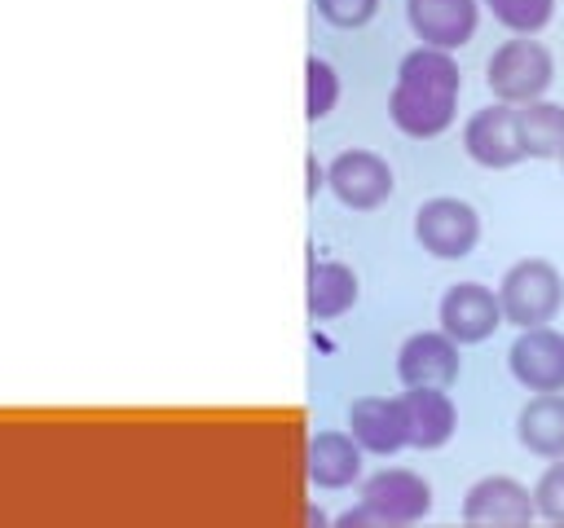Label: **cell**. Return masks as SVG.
Here are the masks:
<instances>
[{
	"label": "cell",
	"instance_id": "cb8c5ba5",
	"mask_svg": "<svg viewBox=\"0 0 564 528\" xmlns=\"http://www.w3.org/2000/svg\"><path fill=\"white\" fill-rule=\"evenodd\" d=\"M304 163H308V167H304V189H308V198H313V194H317V185H322V167H317V158H313V154H308Z\"/></svg>",
	"mask_w": 564,
	"mask_h": 528
},
{
	"label": "cell",
	"instance_id": "ba28073f",
	"mask_svg": "<svg viewBox=\"0 0 564 528\" xmlns=\"http://www.w3.org/2000/svg\"><path fill=\"white\" fill-rule=\"evenodd\" d=\"M463 150L480 167H516L524 158V145H520V110L507 106V101L476 110L467 119V128H463Z\"/></svg>",
	"mask_w": 564,
	"mask_h": 528
},
{
	"label": "cell",
	"instance_id": "8992f818",
	"mask_svg": "<svg viewBox=\"0 0 564 528\" xmlns=\"http://www.w3.org/2000/svg\"><path fill=\"white\" fill-rule=\"evenodd\" d=\"M326 185L348 211H375L392 194V167L375 150H344L330 158Z\"/></svg>",
	"mask_w": 564,
	"mask_h": 528
},
{
	"label": "cell",
	"instance_id": "e0dca14e",
	"mask_svg": "<svg viewBox=\"0 0 564 528\" xmlns=\"http://www.w3.org/2000/svg\"><path fill=\"white\" fill-rule=\"evenodd\" d=\"M352 304H357V273H352L348 264L322 260V264L308 268L304 308H308L313 321H335V317H344Z\"/></svg>",
	"mask_w": 564,
	"mask_h": 528
},
{
	"label": "cell",
	"instance_id": "9c48e42d",
	"mask_svg": "<svg viewBox=\"0 0 564 528\" xmlns=\"http://www.w3.org/2000/svg\"><path fill=\"white\" fill-rule=\"evenodd\" d=\"M511 378L529 392H564V334L551 326H529L507 352Z\"/></svg>",
	"mask_w": 564,
	"mask_h": 528
},
{
	"label": "cell",
	"instance_id": "ac0fdd59",
	"mask_svg": "<svg viewBox=\"0 0 564 528\" xmlns=\"http://www.w3.org/2000/svg\"><path fill=\"white\" fill-rule=\"evenodd\" d=\"M516 110H520V145H524V154L555 158L564 150V106L538 97V101L516 106Z\"/></svg>",
	"mask_w": 564,
	"mask_h": 528
},
{
	"label": "cell",
	"instance_id": "8fae6325",
	"mask_svg": "<svg viewBox=\"0 0 564 528\" xmlns=\"http://www.w3.org/2000/svg\"><path fill=\"white\" fill-rule=\"evenodd\" d=\"M454 110H458V92H445V88H423V84L397 79V88L388 97V119L414 141L441 136L454 123Z\"/></svg>",
	"mask_w": 564,
	"mask_h": 528
},
{
	"label": "cell",
	"instance_id": "6da1fadb",
	"mask_svg": "<svg viewBox=\"0 0 564 528\" xmlns=\"http://www.w3.org/2000/svg\"><path fill=\"white\" fill-rule=\"evenodd\" d=\"M432 510V488L410 466H383L361 480L357 506L339 515V528H405L423 524Z\"/></svg>",
	"mask_w": 564,
	"mask_h": 528
},
{
	"label": "cell",
	"instance_id": "3957f363",
	"mask_svg": "<svg viewBox=\"0 0 564 528\" xmlns=\"http://www.w3.org/2000/svg\"><path fill=\"white\" fill-rule=\"evenodd\" d=\"M498 299H502V317L511 326H520V330L551 326V317L564 304L560 268L546 260H516L498 282Z\"/></svg>",
	"mask_w": 564,
	"mask_h": 528
},
{
	"label": "cell",
	"instance_id": "d6986e66",
	"mask_svg": "<svg viewBox=\"0 0 564 528\" xmlns=\"http://www.w3.org/2000/svg\"><path fill=\"white\" fill-rule=\"evenodd\" d=\"M397 79H401V84H423V88H445V92H458V62L449 57V48L419 44V48H410V53L401 57Z\"/></svg>",
	"mask_w": 564,
	"mask_h": 528
},
{
	"label": "cell",
	"instance_id": "9a60e30c",
	"mask_svg": "<svg viewBox=\"0 0 564 528\" xmlns=\"http://www.w3.org/2000/svg\"><path fill=\"white\" fill-rule=\"evenodd\" d=\"M308 480L322 488H348L361 475V444L352 431H317L304 449Z\"/></svg>",
	"mask_w": 564,
	"mask_h": 528
},
{
	"label": "cell",
	"instance_id": "ffe728a7",
	"mask_svg": "<svg viewBox=\"0 0 564 528\" xmlns=\"http://www.w3.org/2000/svg\"><path fill=\"white\" fill-rule=\"evenodd\" d=\"M339 106V75L326 57H304V119H326Z\"/></svg>",
	"mask_w": 564,
	"mask_h": 528
},
{
	"label": "cell",
	"instance_id": "7c38bea8",
	"mask_svg": "<svg viewBox=\"0 0 564 528\" xmlns=\"http://www.w3.org/2000/svg\"><path fill=\"white\" fill-rule=\"evenodd\" d=\"M405 22L419 35V44L458 48L476 35L480 0H405Z\"/></svg>",
	"mask_w": 564,
	"mask_h": 528
},
{
	"label": "cell",
	"instance_id": "2e32d148",
	"mask_svg": "<svg viewBox=\"0 0 564 528\" xmlns=\"http://www.w3.org/2000/svg\"><path fill=\"white\" fill-rule=\"evenodd\" d=\"M516 436L546 462L564 458V392H533V400L516 418Z\"/></svg>",
	"mask_w": 564,
	"mask_h": 528
},
{
	"label": "cell",
	"instance_id": "52a82bcc",
	"mask_svg": "<svg viewBox=\"0 0 564 528\" xmlns=\"http://www.w3.org/2000/svg\"><path fill=\"white\" fill-rule=\"evenodd\" d=\"M436 317H441V330L449 339H458V343H485L498 330V321H507L498 290H489L480 282L449 286L441 295V304H436Z\"/></svg>",
	"mask_w": 564,
	"mask_h": 528
},
{
	"label": "cell",
	"instance_id": "603a6c76",
	"mask_svg": "<svg viewBox=\"0 0 564 528\" xmlns=\"http://www.w3.org/2000/svg\"><path fill=\"white\" fill-rule=\"evenodd\" d=\"M313 9L322 13V22L352 31V26H366V22L375 18L379 0H313Z\"/></svg>",
	"mask_w": 564,
	"mask_h": 528
},
{
	"label": "cell",
	"instance_id": "d4e9b609",
	"mask_svg": "<svg viewBox=\"0 0 564 528\" xmlns=\"http://www.w3.org/2000/svg\"><path fill=\"white\" fill-rule=\"evenodd\" d=\"M560 167H564V150H560Z\"/></svg>",
	"mask_w": 564,
	"mask_h": 528
},
{
	"label": "cell",
	"instance_id": "5bb4252c",
	"mask_svg": "<svg viewBox=\"0 0 564 528\" xmlns=\"http://www.w3.org/2000/svg\"><path fill=\"white\" fill-rule=\"evenodd\" d=\"M401 405H405L410 449H441L458 427V414H454V400L445 396V387H405Z\"/></svg>",
	"mask_w": 564,
	"mask_h": 528
},
{
	"label": "cell",
	"instance_id": "30bf717a",
	"mask_svg": "<svg viewBox=\"0 0 564 528\" xmlns=\"http://www.w3.org/2000/svg\"><path fill=\"white\" fill-rule=\"evenodd\" d=\"M401 387H454L458 378V339L445 330H419L397 348Z\"/></svg>",
	"mask_w": 564,
	"mask_h": 528
},
{
	"label": "cell",
	"instance_id": "5b68a950",
	"mask_svg": "<svg viewBox=\"0 0 564 528\" xmlns=\"http://www.w3.org/2000/svg\"><path fill=\"white\" fill-rule=\"evenodd\" d=\"M533 519H538V502L511 475H485L463 497L467 528H529Z\"/></svg>",
	"mask_w": 564,
	"mask_h": 528
},
{
	"label": "cell",
	"instance_id": "7a4b0ae2",
	"mask_svg": "<svg viewBox=\"0 0 564 528\" xmlns=\"http://www.w3.org/2000/svg\"><path fill=\"white\" fill-rule=\"evenodd\" d=\"M551 75H555V62L551 53L533 40V35H511L507 44L494 48L489 66H485V84L498 101L507 106H529L538 101L546 88H551Z\"/></svg>",
	"mask_w": 564,
	"mask_h": 528
},
{
	"label": "cell",
	"instance_id": "44dd1931",
	"mask_svg": "<svg viewBox=\"0 0 564 528\" xmlns=\"http://www.w3.org/2000/svg\"><path fill=\"white\" fill-rule=\"evenodd\" d=\"M480 4H489V13L516 35L542 31L551 22V13H555V0H480Z\"/></svg>",
	"mask_w": 564,
	"mask_h": 528
},
{
	"label": "cell",
	"instance_id": "7402d4cb",
	"mask_svg": "<svg viewBox=\"0 0 564 528\" xmlns=\"http://www.w3.org/2000/svg\"><path fill=\"white\" fill-rule=\"evenodd\" d=\"M533 502H538V519H546L551 528H564V458H555V462L538 475Z\"/></svg>",
	"mask_w": 564,
	"mask_h": 528
},
{
	"label": "cell",
	"instance_id": "277c9868",
	"mask_svg": "<svg viewBox=\"0 0 564 528\" xmlns=\"http://www.w3.org/2000/svg\"><path fill=\"white\" fill-rule=\"evenodd\" d=\"M414 238L436 260H463L480 242V216L463 198H427L414 211Z\"/></svg>",
	"mask_w": 564,
	"mask_h": 528
},
{
	"label": "cell",
	"instance_id": "4fadbf2b",
	"mask_svg": "<svg viewBox=\"0 0 564 528\" xmlns=\"http://www.w3.org/2000/svg\"><path fill=\"white\" fill-rule=\"evenodd\" d=\"M348 431L370 453H397L410 444L401 396H357L348 405Z\"/></svg>",
	"mask_w": 564,
	"mask_h": 528
}]
</instances>
